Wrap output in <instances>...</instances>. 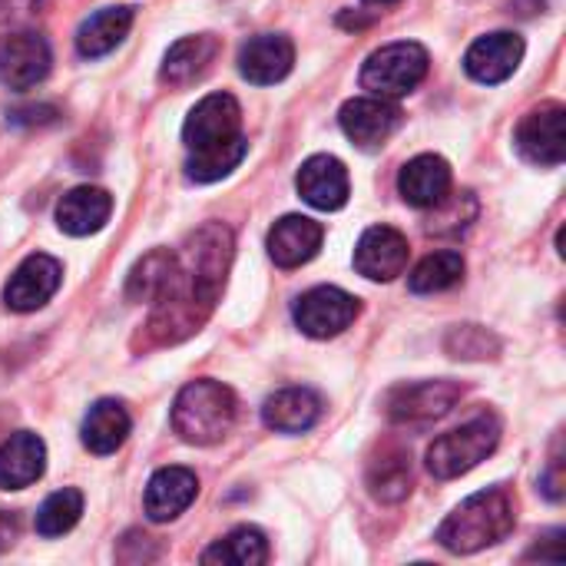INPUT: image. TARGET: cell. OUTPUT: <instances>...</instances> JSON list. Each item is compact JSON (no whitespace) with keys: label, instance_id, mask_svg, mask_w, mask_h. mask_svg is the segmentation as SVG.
Instances as JSON below:
<instances>
[{"label":"cell","instance_id":"34","mask_svg":"<svg viewBox=\"0 0 566 566\" xmlns=\"http://www.w3.org/2000/svg\"><path fill=\"white\" fill-rule=\"evenodd\" d=\"M50 0H0V40L33 30Z\"/></svg>","mask_w":566,"mask_h":566},{"label":"cell","instance_id":"31","mask_svg":"<svg viewBox=\"0 0 566 566\" xmlns=\"http://www.w3.org/2000/svg\"><path fill=\"white\" fill-rule=\"evenodd\" d=\"M83 514V494L73 488H63L56 494H50L43 501V507L36 511V534L40 537H63L76 527Z\"/></svg>","mask_w":566,"mask_h":566},{"label":"cell","instance_id":"14","mask_svg":"<svg viewBox=\"0 0 566 566\" xmlns=\"http://www.w3.org/2000/svg\"><path fill=\"white\" fill-rule=\"evenodd\" d=\"M521 60H524V36H517L511 30H497V33H488L471 43V50L464 53V70L471 80L494 86V83H504L507 76H514Z\"/></svg>","mask_w":566,"mask_h":566},{"label":"cell","instance_id":"4","mask_svg":"<svg viewBox=\"0 0 566 566\" xmlns=\"http://www.w3.org/2000/svg\"><path fill=\"white\" fill-rule=\"evenodd\" d=\"M501 444V421L494 415H481L448 434H441L431 448H428V471L438 481H451L461 478L468 471H474L481 461H488Z\"/></svg>","mask_w":566,"mask_h":566},{"label":"cell","instance_id":"20","mask_svg":"<svg viewBox=\"0 0 566 566\" xmlns=\"http://www.w3.org/2000/svg\"><path fill=\"white\" fill-rule=\"evenodd\" d=\"M46 471V444L30 434L17 431L0 444V491H23L36 484Z\"/></svg>","mask_w":566,"mask_h":566},{"label":"cell","instance_id":"6","mask_svg":"<svg viewBox=\"0 0 566 566\" xmlns=\"http://www.w3.org/2000/svg\"><path fill=\"white\" fill-rule=\"evenodd\" d=\"M239 136H242V106L232 93L202 96L182 123V143L189 153L222 146V143H232Z\"/></svg>","mask_w":566,"mask_h":566},{"label":"cell","instance_id":"16","mask_svg":"<svg viewBox=\"0 0 566 566\" xmlns=\"http://www.w3.org/2000/svg\"><path fill=\"white\" fill-rule=\"evenodd\" d=\"M295 189L308 206H315L322 212H335L348 202L352 182H348V169L342 166V159L318 153V156L302 163Z\"/></svg>","mask_w":566,"mask_h":566},{"label":"cell","instance_id":"12","mask_svg":"<svg viewBox=\"0 0 566 566\" xmlns=\"http://www.w3.org/2000/svg\"><path fill=\"white\" fill-rule=\"evenodd\" d=\"M60 282H63V269H60L56 259H50L43 252L27 255L13 269V275H10V282L3 289V302H7L10 312H36L56 295Z\"/></svg>","mask_w":566,"mask_h":566},{"label":"cell","instance_id":"17","mask_svg":"<svg viewBox=\"0 0 566 566\" xmlns=\"http://www.w3.org/2000/svg\"><path fill=\"white\" fill-rule=\"evenodd\" d=\"M222 43L219 36L212 33H196V36H182L176 40L166 56H163V66H159V80L172 90H182V86H192L196 80H202L216 56H219Z\"/></svg>","mask_w":566,"mask_h":566},{"label":"cell","instance_id":"3","mask_svg":"<svg viewBox=\"0 0 566 566\" xmlns=\"http://www.w3.org/2000/svg\"><path fill=\"white\" fill-rule=\"evenodd\" d=\"M235 424V395L219 381H192L172 405V431L186 444H216Z\"/></svg>","mask_w":566,"mask_h":566},{"label":"cell","instance_id":"23","mask_svg":"<svg viewBox=\"0 0 566 566\" xmlns=\"http://www.w3.org/2000/svg\"><path fill=\"white\" fill-rule=\"evenodd\" d=\"M318 418H322V398L312 388H282L262 408V421L279 434H302L315 428Z\"/></svg>","mask_w":566,"mask_h":566},{"label":"cell","instance_id":"13","mask_svg":"<svg viewBox=\"0 0 566 566\" xmlns=\"http://www.w3.org/2000/svg\"><path fill=\"white\" fill-rule=\"evenodd\" d=\"M408 255L411 245L408 239L391 229V226H371L355 249V269L358 275L371 279V282H391L408 269Z\"/></svg>","mask_w":566,"mask_h":566},{"label":"cell","instance_id":"32","mask_svg":"<svg viewBox=\"0 0 566 566\" xmlns=\"http://www.w3.org/2000/svg\"><path fill=\"white\" fill-rule=\"evenodd\" d=\"M444 352L461 361H488L501 355V338L481 325H458L444 338Z\"/></svg>","mask_w":566,"mask_h":566},{"label":"cell","instance_id":"19","mask_svg":"<svg viewBox=\"0 0 566 566\" xmlns=\"http://www.w3.org/2000/svg\"><path fill=\"white\" fill-rule=\"evenodd\" d=\"M325 229L308 216H285L269 232V255L279 269H298L322 249Z\"/></svg>","mask_w":566,"mask_h":566},{"label":"cell","instance_id":"9","mask_svg":"<svg viewBox=\"0 0 566 566\" xmlns=\"http://www.w3.org/2000/svg\"><path fill=\"white\" fill-rule=\"evenodd\" d=\"M292 315L308 338H335L358 318V298L335 285H318L295 302Z\"/></svg>","mask_w":566,"mask_h":566},{"label":"cell","instance_id":"21","mask_svg":"<svg viewBox=\"0 0 566 566\" xmlns=\"http://www.w3.org/2000/svg\"><path fill=\"white\" fill-rule=\"evenodd\" d=\"M398 192L415 209L438 206L451 192V166H448V159H441L434 153L415 156L398 176Z\"/></svg>","mask_w":566,"mask_h":566},{"label":"cell","instance_id":"29","mask_svg":"<svg viewBox=\"0 0 566 566\" xmlns=\"http://www.w3.org/2000/svg\"><path fill=\"white\" fill-rule=\"evenodd\" d=\"M172 262H176V252L172 249H153V252H146L133 265V272L126 279V298L129 302H153L163 292V285H166V279L172 272Z\"/></svg>","mask_w":566,"mask_h":566},{"label":"cell","instance_id":"28","mask_svg":"<svg viewBox=\"0 0 566 566\" xmlns=\"http://www.w3.org/2000/svg\"><path fill=\"white\" fill-rule=\"evenodd\" d=\"M464 279V259L461 252H434L424 262H418V269L408 279V289L415 295H438L454 289Z\"/></svg>","mask_w":566,"mask_h":566},{"label":"cell","instance_id":"5","mask_svg":"<svg viewBox=\"0 0 566 566\" xmlns=\"http://www.w3.org/2000/svg\"><path fill=\"white\" fill-rule=\"evenodd\" d=\"M428 50L415 40H398L381 50H375L361 66V86L371 90V96L398 99L421 86L428 76Z\"/></svg>","mask_w":566,"mask_h":566},{"label":"cell","instance_id":"11","mask_svg":"<svg viewBox=\"0 0 566 566\" xmlns=\"http://www.w3.org/2000/svg\"><path fill=\"white\" fill-rule=\"evenodd\" d=\"M338 123L355 146L375 149V146L388 143L395 136V129L401 126V106L385 96H358L342 106Z\"/></svg>","mask_w":566,"mask_h":566},{"label":"cell","instance_id":"26","mask_svg":"<svg viewBox=\"0 0 566 566\" xmlns=\"http://www.w3.org/2000/svg\"><path fill=\"white\" fill-rule=\"evenodd\" d=\"M411 454L401 448H385L371 464H368V491L381 504H401L411 494Z\"/></svg>","mask_w":566,"mask_h":566},{"label":"cell","instance_id":"22","mask_svg":"<svg viewBox=\"0 0 566 566\" xmlns=\"http://www.w3.org/2000/svg\"><path fill=\"white\" fill-rule=\"evenodd\" d=\"M113 212V196L106 189H96V186H76L70 189L60 206H56V226L66 232V235H93L106 226Z\"/></svg>","mask_w":566,"mask_h":566},{"label":"cell","instance_id":"2","mask_svg":"<svg viewBox=\"0 0 566 566\" xmlns=\"http://www.w3.org/2000/svg\"><path fill=\"white\" fill-rule=\"evenodd\" d=\"M514 531V501L504 488L468 497L438 531V544L451 554H478L501 544Z\"/></svg>","mask_w":566,"mask_h":566},{"label":"cell","instance_id":"25","mask_svg":"<svg viewBox=\"0 0 566 566\" xmlns=\"http://www.w3.org/2000/svg\"><path fill=\"white\" fill-rule=\"evenodd\" d=\"M129 428H133L129 411L119 401L103 398L83 418V444H86V451L106 458L123 448V441L129 438Z\"/></svg>","mask_w":566,"mask_h":566},{"label":"cell","instance_id":"24","mask_svg":"<svg viewBox=\"0 0 566 566\" xmlns=\"http://www.w3.org/2000/svg\"><path fill=\"white\" fill-rule=\"evenodd\" d=\"M133 27V10L129 7H103L96 13H90L80 30H76V50L86 60L106 56L109 50H116L126 33Z\"/></svg>","mask_w":566,"mask_h":566},{"label":"cell","instance_id":"39","mask_svg":"<svg viewBox=\"0 0 566 566\" xmlns=\"http://www.w3.org/2000/svg\"><path fill=\"white\" fill-rule=\"evenodd\" d=\"M20 537V517L10 511H0V554L10 551Z\"/></svg>","mask_w":566,"mask_h":566},{"label":"cell","instance_id":"18","mask_svg":"<svg viewBox=\"0 0 566 566\" xmlns=\"http://www.w3.org/2000/svg\"><path fill=\"white\" fill-rule=\"evenodd\" d=\"M196 494H199V481L189 468H163L146 484V497H143L146 517L153 524H169L189 511Z\"/></svg>","mask_w":566,"mask_h":566},{"label":"cell","instance_id":"8","mask_svg":"<svg viewBox=\"0 0 566 566\" xmlns=\"http://www.w3.org/2000/svg\"><path fill=\"white\" fill-rule=\"evenodd\" d=\"M514 143L521 149V156L534 166H560L566 159V109L564 103H541L534 106L517 133Z\"/></svg>","mask_w":566,"mask_h":566},{"label":"cell","instance_id":"40","mask_svg":"<svg viewBox=\"0 0 566 566\" xmlns=\"http://www.w3.org/2000/svg\"><path fill=\"white\" fill-rule=\"evenodd\" d=\"M401 0H361V10L365 13H371V17H378V13H385V10H391V7H398Z\"/></svg>","mask_w":566,"mask_h":566},{"label":"cell","instance_id":"7","mask_svg":"<svg viewBox=\"0 0 566 566\" xmlns=\"http://www.w3.org/2000/svg\"><path fill=\"white\" fill-rule=\"evenodd\" d=\"M464 388L458 381H418V385H401L388 395L385 411L395 424L405 428H424L431 421H441L458 401Z\"/></svg>","mask_w":566,"mask_h":566},{"label":"cell","instance_id":"37","mask_svg":"<svg viewBox=\"0 0 566 566\" xmlns=\"http://www.w3.org/2000/svg\"><path fill=\"white\" fill-rule=\"evenodd\" d=\"M544 494H547L554 504L564 501V458H560V454H554V461H551V471H547V478H544Z\"/></svg>","mask_w":566,"mask_h":566},{"label":"cell","instance_id":"38","mask_svg":"<svg viewBox=\"0 0 566 566\" xmlns=\"http://www.w3.org/2000/svg\"><path fill=\"white\" fill-rule=\"evenodd\" d=\"M126 541H129V544H136V534H126ZM139 541H143V544L136 547V554H126V551H123V554H116V557H119V560H126V564H143V560H156V544H153V541H149L146 534H143ZM129 544H119V547H129Z\"/></svg>","mask_w":566,"mask_h":566},{"label":"cell","instance_id":"10","mask_svg":"<svg viewBox=\"0 0 566 566\" xmlns=\"http://www.w3.org/2000/svg\"><path fill=\"white\" fill-rule=\"evenodd\" d=\"M50 63H53L50 43L36 30H23V33L0 40V83L7 90H17V93L33 90L36 83L46 80Z\"/></svg>","mask_w":566,"mask_h":566},{"label":"cell","instance_id":"35","mask_svg":"<svg viewBox=\"0 0 566 566\" xmlns=\"http://www.w3.org/2000/svg\"><path fill=\"white\" fill-rule=\"evenodd\" d=\"M7 119L13 126H46V123L56 119V109L46 106V103H40V106H20V109H10Z\"/></svg>","mask_w":566,"mask_h":566},{"label":"cell","instance_id":"1","mask_svg":"<svg viewBox=\"0 0 566 566\" xmlns=\"http://www.w3.org/2000/svg\"><path fill=\"white\" fill-rule=\"evenodd\" d=\"M232 252L235 239L232 229L222 222H206L186 239V245L176 252L163 292L153 298L156 308L149 318V332L159 345H176L199 332L226 289Z\"/></svg>","mask_w":566,"mask_h":566},{"label":"cell","instance_id":"30","mask_svg":"<svg viewBox=\"0 0 566 566\" xmlns=\"http://www.w3.org/2000/svg\"><path fill=\"white\" fill-rule=\"evenodd\" d=\"M249 153V143L245 136L232 139V143H222V146H209V149H199V153H189L186 159V172L189 179L196 182H216L222 176H229Z\"/></svg>","mask_w":566,"mask_h":566},{"label":"cell","instance_id":"15","mask_svg":"<svg viewBox=\"0 0 566 566\" xmlns=\"http://www.w3.org/2000/svg\"><path fill=\"white\" fill-rule=\"evenodd\" d=\"M295 43L285 33H259L239 50V73L255 86H272L292 73Z\"/></svg>","mask_w":566,"mask_h":566},{"label":"cell","instance_id":"27","mask_svg":"<svg viewBox=\"0 0 566 566\" xmlns=\"http://www.w3.org/2000/svg\"><path fill=\"white\" fill-rule=\"evenodd\" d=\"M269 560V541L255 527H235L226 541L202 554V564L222 566H262Z\"/></svg>","mask_w":566,"mask_h":566},{"label":"cell","instance_id":"33","mask_svg":"<svg viewBox=\"0 0 566 566\" xmlns=\"http://www.w3.org/2000/svg\"><path fill=\"white\" fill-rule=\"evenodd\" d=\"M434 216L428 219V232H458L464 226H471V219L478 216V202L471 192H458V196H444L438 206H431Z\"/></svg>","mask_w":566,"mask_h":566},{"label":"cell","instance_id":"36","mask_svg":"<svg viewBox=\"0 0 566 566\" xmlns=\"http://www.w3.org/2000/svg\"><path fill=\"white\" fill-rule=\"evenodd\" d=\"M527 560H554V564H564V531H554L551 537H544V544H537Z\"/></svg>","mask_w":566,"mask_h":566}]
</instances>
